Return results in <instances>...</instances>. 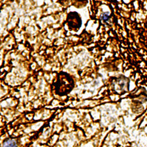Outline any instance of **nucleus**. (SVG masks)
<instances>
[{
    "mask_svg": "<svg viewBox=\"0 0 147 147\" xmlns=\"http://www.w3.org/2000/svg\"><path fill=\"white\" fill-rule=\"evenodd\" d=\"M67 22L69 24L70 29L74 30H77L79 28H80L81 24H82L81 18L76 12H71L68 15Z\"/></svg>",
    "mask_w": 147,
    "mask_h": 147,
    "instance_id": "nucleus-1",
    "label": "nucleus"
},
{
    "mask_svg": "<svg viewBox=\"0 0 147 147\" xmlns=\"http://www.w3.org/2000/svg\"><path fill=\"white\" fill-rule=\"evenodd\" d=\"M3 147H17L16 142L14 140H7L4 143Z\"/></svg>",
    "mask_w": 147,
    "mask_h": 147,
    "instance_id": "nucleus-2",
    "label": "nucleus"
},
{
    "mask_svg": "<svg viewBox=\"0 0 147 147\" xmlns=\"http://www.w3.org/2000/svg\"><path fill=\"white\" fill-rule=\"evenodd\" d=\"M109 17H110V13H103L101 18H102L103 21H107L109 18Z\"/></svg>",
    "mask_w": 147,
    "mask_h": 147,
    "instance_id": "nucleus-3",
    "label": "nucleus"
},
{
    "mask_svg": "<svg viewBox=\"0 0 147 147\" xmlns=\"http://www.w3.org/2000/svg\"><path fill=\"white\" fill-rule=\"evenodd\" d=\"M69 0H60V4H63L64 5L65 3H67V2H69Z\"/></svg>",
    "mask_w": 147,
    "mask_h": 147,
    "instance_id": "nucleus-4",
    "label": "nucleus"
}]
</instances>
